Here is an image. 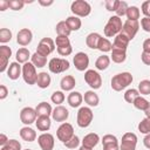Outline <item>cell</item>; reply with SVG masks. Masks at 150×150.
Instances as JSON below:
<instances>
[{
  "instance_id": "6da1fadb",
  "label": "cell",
  "mask_w": 150,
  "mask_h": 150,
  "mask_svg": "<svg viewBox=\"0 0 150 150\" xmlns=\"http://www.w3.org/2000/svg\"><path fill=\"white\" fill-rule=\"evenodd\" d=\"M134 77L129 71H123V73H118L115 76H112L111 79V88L115 91H121L123 89H125L129 84H131Z\"/></svg>"
},
{
  "instance_id": "7a4b0ae2",
  "label": "cell",
  "mask_w": 150,
  "mask_h": 150,
  "mask_svg": "<svg viewBox=\"0 0 150 150\" xmlns=\"http://www.w3.org/2000/svg\"><path fill=\"white\" fill-rule=\"evenodd\" d=\"M123 27L122 19L117 15H112L109 18L107 25L104 26V35L107 38H115L117 34L121 33Z\"/></svg>"
},
{
  "instance_id": "3957f363",
  "label": "cell",
  "mask_w": 150,
  "mask_h": 150,
  "mask_svg": "<svg viewBox=\"0 0 150 150\" xmlns=\"http://www.w3.org/2000/svg\"><path fill=\"white\" fill-rule=\"evenodd\" d=\"M70 11L75 16L84 18L90 14L91 6L89 5V2H87L84 0H75L70 6Z\"/></svg>"
},
{
  "instance_id": "277c9868",
  "label": "cell",
  "mask_w": 150,
  "mask_h": 150,
  "mask_svg": "<svg viewBox=\"0 0 150 150\" xmlns=\"http://www.w3.org/2000/svg\"><path fill=\"white\" fill-rule=\"evenodd\" d=\"M94 118V114L93 110L89 107H81L77 111V125L80 128H87L91 124Z\"/></svg>"
},
{
  "instance_id": "5b68a950",
  "label": "cell",
  "mask_w": 150,
  "mask_h": 150,
  "mask_svg": "<svg viewBox=\"0 0 150 150\" xmlns=\"http://www.w3.org/2000/svg\"><path fill=\"white\" fill-rule=\"evenodd\" d=\"M70 67V63L67 59L61 57H53L48 62V68L53 74H60L66 70H68Z\"/></svg>"
},
{
  "instance_id": "8992f818",
  "label": "cell",
  "mask_w": 150,
  "mask_h": 150,
  "mask_svg": "<svg viewBox=\"0 0 150 150\" xmlns=\"http://www.w3.org/2000/svg\"><path fill=\"white\" fill-rule=\"evenodd\" d=\"M22 77H23V81L29 86H33L36 83V80H38L36 67L32 62H27L22 66Z\"/></svg>"
},
{
  "instance_id": "52a82bcc",
  "label": "cell",
  "mask_w": 150,
  "mask_h": 150,
  "mask_svg": "<svg viewBox=\"0 0 150 150\" xmlns=\"http://www.w3.org/2000/svg\"><path fill=\"white\" fill-rule=\"evenodd\" d=\"M84 81H86V83H87L93 90H96V89L101 88V86H102V77H101V75H100L96 70H94V69H88V70H86V73H84Z\"/></svg>"
},
{
  "instance_id": "ba28073f",
  "label": "cell",
  "mask_w": 150,
  "mask_h": 150,
  "mask_svg": "<svg viewBox=\"0 0 150 150\" xmlns=\"http://www.w3.org/2000/svg\"><path fill=\"white\" fill-rule=\"evenodd\" d=\"M74 128L70 123L68 122H63L56 130V137L59 141H61L62 143L68 142L73 136H74Z\"/></svg>"
},
{
  "instance_id": "9c48e42d",
  "label": "cell",
  "mask_w": 150,
  "mask_h": 150,
  "mask_svg": "<svg viewBox=\"0 0 150 150\" xmlns=\"http://www.w3.org/2000/svg\"><path fill=\"white\" fill-rule=\"evenodd\" d=\"M55 50V41L52 40L50 38H43L40 40L38 48H36V53L43 55V56H48L49 54H52Z\"/></svg>"
},
{
  "instance_id": "30bf717a",
  "label": "cell",
  "mask_w": 150,
  "mask_h": 150,
  "mask_svg": "<svg viewBox=\"0 0 150 150\" xmlns=\"http://www.w3.org/2000/svg\"><path fill=\"white\" fill-rule=\"evenodd\" d=\"M137 145V136L134 132H125L122 136V141L120 144V150H136Z\"/></svg>"
},
{
  "instance_id": "8fae6325",
  "label": "cell",
  "mask_w": 150,
  "mask_h": 150,
  "mask_svg": "<svg viewBox=\"0 0 150 150\" xmlns=\"http://www.w3.org/2000/svg\"><path fill=\"white\" fill-rule=\"evenodd\" d=\"M138 28H139V23H138V21L127 20V21L123 23V27H122L121 33H122L124 36H127L129 40H132V39L135 38V35L137 34Z\"/></svg>"
},
{
  "instance_id": "7c38bea8",
  "label": "cell",
  "mask_w": 150,
  "mask_h": 150,
  "mask_svg": "<svg viewBox=\"0 0 150 150\" xmlns=\"http://www.w3.org/2000/svg\"><path fill=\"white\" fill-rule=\"evenodd\" d=\"M38 118V114L36 110L32 107H25L23 109H21L20 111V120L23 124L29 125L32 123H34Z\"/></svg>"
},
{
  "instance_id": "4fadbf2b",
  "label": "cell",
  "mask_w": 150,
  "mask_h": 150,
  "mask_svg": "<svg viewBox=\"0 0 150 150\" xmlns=\"http://www.w3.org/2000/svg\"><path fill=\"white\" fill-rule=\"evenodd\" d=\"M38 143L41 150H53L55 145V138L49 132H43L38 137Z\"/></svg>"
},
{
  "instance_id": "5bb4252c",
  "label": "cell",
  "mask_w": 150,
  "mask_h": 150,
  "mask_svg": "<svg viewBox=\"0 0 150 150\" xmlns=\"http://www.w3.org/2000/svg\"><path fill=\"white\" fill-rule=\"evenodd\" d=\"M73 62H74L75 68L79 71H84V70H87V68L89 66V56L83 52H79L73 57Z\"/></svg>"
},
{
  "instance_id": "9a60e30c",
  "label": "cell",
  "mask_w": 150,
  "mask_h": 150,
  "mask_svg": "<svg viewBox=\"0 0 150 150\" xmlns=\"http://www.w3.org/2000/svg\"><path fill=\"white\" fill-rule=\"evenodd\" d=\"M101 142L103 145V150H120L118 139L116 136H114L111 134L104 135Z\"/></svg>"
},
{
  "instance_id": "2e32d148",
  "label": "cell",
  "mask_w": 150,
  "mask_h": 150,
  "mask_svg": "<svg viewBox=\"0 0 150 150\" xmlns=\"http://www.w3.org/2000/svg\"><path fill=\"white\" fill-rule=\"evenodd\" d=\"M32 40H33V33L28 28H22L16 34V42L22 47L28 46L32 42Z\"/></svg>"
},
{
  "instance_id": "e0dca14e",
  "label": "cell",
  "mask_w": 150,
  "mask_h": 150,
  "mask_svg": "<svg viewBox=\"0 0 150 150\" xmlns=\"http://www.w3.org/2000/svg\"><path fill=\"white\" fill-rule=\"evenodd\" d=\"M52 117L54 121L56 122H64L68 117H69V111L66 107L63 105H56L54 109H53V114H52Z\"/></svg>"
},
{
  "instance_id": "ac0fdd59",
  "label": "cell",
  "mask_w": 150,
  "mask_h": 150,
  "mask_svg": "<svg viewBox=\"0 0 150 150\" xmlns=\"http://www.w3.org/2000/svg\"><path fill=\"white\" fill-rule=\"evenodd\" d=\"M75 86H76V81L73 75H66L61 79L60 87L62 91H71L75 88Z\"/></svg>"
},
{
  "instance_id": "d6986e66",
  "label": "cell",
  "mask_w": 150,
  "mask_h": 150,
  "mask_svg": "<svg viewBox=\"0 0 150 150\" xmlns=\"http://www.w3.org/2000/svg\"><path fill=\"white\" fill-rule=\"evenodd\" d=\"M20 75H22V68H21L20 63H19V62H12V63L8 66L7 76H8L11 80H18Z\"/></svg>"
},
{
  "instance_id": "ffe728a7",
  "label": "cell",
  "mask_w": 150,
  "mask_h": 150,
  "mask_svg": "<svg viewBox=\"0 0 150 150\" xmlns=\"http://www.w3.org/2000/svg\"><path fill=\"white\" fill-rule=\"evenodd\" d=\"M130 40L124 36L122 33L117 34L114 39V42H112V48H116V49H123V50H127V47L129 45Z\"/></svg>"
},
{
  "instance_id": "44dd1931",
  "label": "cell",
  "mask_w": 150,
  "mask_h": 150,
  "mask_svg": "<svg viewBox=\"0 0 150 150\" xmlns=\"http://www.w3.org/2000/svg\"><path fill=\"white\" fill-rule=\"evenodd\" d=\"M82 101H83V96H82V94L79 93V91H70V94H69L68 97H67V102H68V104H69L71 108H77V107H80L81 103H82Z\"/></svg>"
},
{
  "instance_id": "7402d4cb",
  "label": "cell",
  "mask_w": 150,
  "mask_h": 150,
  "mask_svg": "<svg viewBox=\"0 0 150 150\" xmlns=\"http://www.w3.org/2000/svg\"><path fill=\"white\" fill-rule=\"evenodd\" d=\"M98 142H100V136H98L97 134H95V132H90V134H87V135L83 137V139H82V145L93 149L94 146H96V145L98 144Z\"/></svg>"
},
{
  "instance_id": "603a6c76",
  "label": "cell",
  "mask_w": 150,
  "mask_h": 150,
  "mask_svg": "<svg viewBox=\"0 0 150 150\" xmlns=\"http://www.w3.org/2000/svg\"><path fill=\"white\" fill-rule=\"evenodd\" d=\"M50 82H52V79H50V75L47 73V71H41L38 74V80H36V84L39 88L41 89H46L50 86Z\"/></svg>"
},
{
  "instance_id": "cb8c5ba5",
  "label": "cell",
  "mask_w": 150,
  "mask_h": 150,
  "mask_svg": "<svg viewBox=\"0 0 150 150\" xmlns=\"http://www.w3.org/2000/svg\"><path fill=\"white\" fill-rule=\"evenodd\" d=\"M83 100H84V102L89 107H97L98 103H100V97H98V95L94 90L86 91L84 93V96H83Z\"/></svg>"
},
{
  "instance_id": "d4e9b609",
  "label": "cell",
  "mask_w": 150,
  "mask_h": 150,
  "mask_svg": "<svg viewBox=\"0 0 150 150\" xmlns=\"http://www.w3.org/2000/svg\"><path fill=\"white\" fill-rule=\"evenodd\" d=\"M35 125H36L38 130H40V131H48L50 129L52 122L48 116H38V118L35 121Z\"/></svg>"
},
{
  "instance_id": "484cf974",
  "label": "cell",
  "mask_w": 150,
  "mask_h": 150,
  "mask_svg": "<svg viewBox=\"0 0 150 150\" xmlns=\"http://www.w3.org/2000/svg\"><path fill=\"white\" fill-rule=\"evenodd\" d=\"M101 39H102V36L98 33H90L86 38V45L91 49H97Z\"/></svg>"
},
{
  "instance_id": "4316f807",
  "label": "cell",
  "mask_w": 150,
  "mask_h": 150,
  "mask_svg": "<svg viewBox=\"0 0 150 150\" xmlns=\"http://www.w3.org/2000/svg\"><path fill=\"white\" fill-rule=\"evenodd\" d=\"M20 137L26 142H34L36 138V132L29 127H23L20 129Z\"/></svg>"
},
{
  "instance_id": "83f0119b",
  "label": "cell",
  "mask_w": 150,
  "mask_h": 150,
  "mask_svg": "<svg viewBox=\"0 0 150 150\" xmlns=\"http://www.w3.org/2000/svg\"><path fill=\"white\" fill-rule=\"evenodd\" d=\"M35 110H36L38 116H48V117H49V116L53 114L52 105H50L49 103H47V102H40V103L36 105Z\"/></svg>"
},
{
  "instance_id": "f1b7e54d",
  "label": "cell",
  "mask_w": 150,
  "mask_h": 150,
  "mask_svg": "<svg viewBox=\"0 0 150 150\" xmlns=\"http://www.w3.org/2000/svg\"><path fill=\"white\" fill-rule=\"evenodd\" d=\"M127 59V50L112 48L111 50V60L115 63H123Z\"/></svg>"
},
{
  "instance_id": "f546056e",
  "label": "cell",
  "mask_w": 150,
  "mask_h": 150,
  "mask_svg": "<svg viewBox=\"0 0 150 150\" xmlns=\"http://www.w3.org/2000/svg\"><path fill=\"white\" fill-rule=\"evenodd\" d=\"M15 57H16V62L25 64V63L28 62V59L32 57V55H30V53H29V50H28L27 48L22 47V48L18 49V52H16V54H15Z\"/></svg>"
},
{
  "instance_id": "4dcf8cb0",
  "label": "cell",
  "mask_w": 150,
  "mask_h": 150,
  "mask_svg": "<svg viewBox=\"0 0 150 150\" xmlns=\"http://www.w3.org/2000/svg\"><path fill=\"white\" fill-rule=\"evenodd\" d=\"M66 22L68 25V27L70 28V30H79L82 26V22H81V19L79 16H75V15H71V16H68L66 19Z\"/></svg>"
},
{
  "instance_id": "1f68e13d",
  "label": "cell",
  "mask_w": 150,
  "mask_h": 150,
  "mask_svg": "<svg viewBox=\"0 0 150 150\" xmlns=\"http://www.w3.org/2000/svg\"><path fill=\"white\" fill-rule=\"evenodd\" d=\"M110 64V57L108 55H101L97 57V60L95 61V67L98 70H105Z\"/></svg>"
},
{
  "instance_id": "d6a6232c",
  "label": "cell",
  "mask_w": 150,
  "mask_h": 150,
  "mask_svg": "<svg viewBox=\"0 0 150 150\" xmlns=\"http://www.w3.org/2000/svg\"><path fill=\"white\" fill-rule=\"evenodd\" d=\"M55 32H56L57 35H62V36H69L70 33H71V30L68 27V25H67L66 21L57 22L56 26H55Z\"/></svg>"
},
{
  "instance_id": "836d02e7",
  "label": "cell",
  "mask_w": 150,
  "mask_h": 150,
  "mask_svg": "<svg viewBox=\"0 0 150 150\" xmlns=\"http://www.w3.org/2000/svg\"><path fill=\"white\" fill-rule=\"evenodd\" d=\"M30 60H32V63L36 68H42V67H45L47 64V57L41 55V54H39V53H36V52L32 55Z\"/></svg>"
},
{
  "instance_id": "e575fe53",
  "label": "cell",
  "mask_w": 150,
  "mask_h": 150,
  "mask_svg": "<svg viewBox=\"0 0 150 150\" xmlns=\"http://www.w3.org/2000/svg\"><path fill=\"white\" fill-rule=\"evenodd\" d=\"M134 107L136 108V109H138V110H142V111H145L146 110V108L149 107V104H150V102L145 98V97H143V96H138L135 101H134Z\"/></svg>"
},
{
  "instance_id": "d590c367",
  "label": "cell",
  "mask_w": 150,
  "mask_h": 150,
  "mask_svg": "<svg viewBox=\"0 0 150 150\" xmlns=\"http://www.w3.org/2000/svg\"><path fill=\"white\" fill-rule=\"evenodd\" d=\"M127 18L128 20H132V21H138L139 19V15H141V12L138 9V7L136 6H129L128 11H127Z\"/></svg>"
},
{
  "instance_id": "8d00e7d4",
  "label": "cell",
  "mask_w": 150,
  "mask_h": 150,
  "mask_svg": "<svg viewBox=\"0 0 150 150\" xmlns=\"http://www.w3.org/2000/svg\"><path fill=\"white\" fill-rule=\"evenodd\" d=\"M139 96V91L138 89H135V88H131V89H128L125 93H124V100L125 102L128 103H134V101Z\"/></svg>"
},
{
  "instance_id": "74e56055",
  "label": "cell",
  "mask_w": 150,
  "mask_h": 150,
  "mask_svg": "<svg viewBox=\"0 0 150 150\" xmlns=\"http://www.w3.org/2000/svg\"><path fill=\"white\" fill-rule=\"evenodd\" d=\"M98 50H101L102 53H108L112 50V43L107 39V38H102L100 43H98Z\"/></svg>"
},
{
  "instance_id": "f35d334b",
  "label": "cell",
  "mask_w": 150,
  "mask_h": 150,
  "mask_svg": "<svg viewBox=\"0 0 150 150\" xmlns=\"http://www.w3.org/2000/svg\"><path fill=\"white\" fill-rule=\"evenodd\" d=\"M64 98H66V96H64V94H63L62 90H56V91H54V93L52 94V96H50L52 102L55 103L56 105H61V103H63Z\"/></svg>"
},
{
  "instance_id": "ab89813d",
  "label": "cell",
  "mask_w": 150,
  "mask_h": 150,
  "mask_svg": "<svg viewBox=\"0 0 150 150\" xmlns=\"http://www.w3.org/2000/svg\"><path fill=\"white\" fill-rule=\"evenodd\" d=\"M138 91L141 95H150V80H142L138 83Z\"/></svg>"
},
{
  "instance_id": "60d3db41",
  "label": "cell",
  "mask_w": 150,
  "mask_h": 150,
  "mask_svg": "<svg viewBox=\"0 0 150 150\" xmlns=\"http://www.w3.org/2000/svg\"><path fill=\"white\" fill-rule=\"evenodd\" d=\"M138 130H139L142 134H144V135L150 134V118H149V117L143 118V120L138 123Z\"/></svg>"
},
{
  "instance_id": "b9f144b4",
  "label": "cell",
  "mask_w": 150,
  "mask_h": 150,
  "mask_svg": "<svg viewBox=\"0 0 150 150\" xmlns=\"http://www.w3.org/2000/svg\"><path fill=\"white\" fill-rule=\"evenodd\" d=\"M0 150H21V143L16 139H9L8 143L1 146Z\"/></svg>"
},
{
  "instance_id": "7bdbcfd3",
  "label": "cell",
  "mask_w": 150,
  "mask_h": 150,
  "mask_svg": "<svg viewBox=\"0 0 150 150\" xmlns=\"http://www.w3.org/2000/svg\"><path fill=\"white\" fill-rule=\"evenodd\" d=\"M55 45L56 48H61V47H67L70 46V40L68 36H62V35H57L55 39Z\"/></svg>"
},
{
  "instance_id": "ee69618b",
  "label": "cell",
  "mask_w": 150,
  "mask_h": 150,
  "mask_svg": "<svg viewBox=\"0 0 150 150\" xmlns=\"http://www.w3.org/2000/svg\"><path fill=\"white\" fill-rule=\"evenodd\" d=\"M12 40V32L8 28H1L0 29V42L6 43Z\"/></svg>"
},
{
  "instance_id": "f6af8a7d",
  "label": "cell",
  "mask_w": 150,
  "mask_h": 150,
  "mask_svg": "<svg viewBox=\"0 0 150 150\" xmlns=\"http://www.w3.org/2000/svg\"><path fill=\"white\" fill-rule=\"evenodd\" d=\"M8 5L12 11H20L23 8L25 1L23 0H8Z\"/></svg>"
},
{
  "instance_id": "bcb514c9",
  "label": "cell",
  "mask_w": 150,
  "mask_h": 150,
  "mask_svg": "<svg viewBox=\"0 0 150 150\" xmlns=\"http://www.w3.org/2000/svg\"><path fill=\"white\" fill-rule=\"evenodd\" d=\"M128 8H129V6H128V4L125 2V1H120V4H118V6H117V9L115 11V13H116V15L117 16H123V15H125L127 14V11H128Z\"/></svg>"
},
{
  "instance_id": "7dc6e473",
  "label": "cell",
  "mask_w": 150,
  "mask_h": 150,
  "mask_svg": "<svg viewBox=\"0 0 150 150\" xmlns=\"http://www.w3.org/2000/svg\"><path fill=\"white\" fill-rule=\"evenodd\" d=\"M63 144H64V146L68 148V149H75V148H77L79 144H80V138H79L76 135H74L68 142H66V143H63Z\"/></svg>"
},
{
  "instance_id": "c3c4849f",
  "label": "cell",
  "mask_w": 150,
  "mask_h": 150,
  "mask_svg": "<svg viewBox=\"0 0 150 150\" xmlns=\"http://www.w3.org/2000/svg\"><path fill=\"white\" fill-rule=\"evenodd\" d=\"M118 4H120V1H118V0H107V1L104 2L105 8H107L109 12H115V11L117 9Z\"/></svg>"
},
{
  "instance_id": "681fc988",
  "label": "cell",
  "mask_w": 150,
  "mask_h": 150,
  "mask_svg": "<svg viewBox=\"0 0 150 150\" xmlns=\"http://www.w3.org/2000/svg\"><path fill=\"white\" fill-rule=\"evenodd\" d=\"M57 49V53L61 55V56H68L73 53V47L71 45L70 46H67V47H61V48H56Z\"/></svg>"
},
{
  "instance_id": "f907efd6",
  "label": "cell",
  "mask_w": 150,
  "mask_h": 150,
  "mask_svg": "<svg viewBox=\"0 0 150 150\" xmlns=\"http://www.w3.org/2000/svg\"><path fill=\"white\" fill-rule=\"evenodd\" d=\"M0 55H1V56H5V57H7V59H9V57L12 56V49H11L8 46L2 45V46H0Z\"/></svg>"
},
{
  "instance_id": "816d5d0a",
  "label": "cell",
  "mask_w": 150,
  "mask_h": 150,
  "mask_svg": "<svg viewBox=\"0 0 150 150\" xmlns=\"http://www.w3.org/2000/svg\"><path fill=\"white\" fill-rule=\"evenodd\" d=\"M141 26H142L143 30L150 33V18H146V16L142 18V20H141Z\"/></svg>"
},
{
  "instance_id": "f5cc1de1",
  "label": "cell",
  "mask_w": 150,
  "mask_h": 150,
  "mask_svg": "<svg viewBox=\"0 0 150 150\" xmlns=\"http://www.w3.org/2000/svg\"><path fill=\"white\" fill-rule=\"evenodd\" d=\"M142 13L146 16V18H150V0H148V1H144L143 4H142Z\"/></svg>"
},
{
  "instance_id": "db71d44e",
  "label": "cell",
  "mask_w": 150,
  "mask_h": 150,
  "mask_svg": "<svg viewBox=\"0 0 150 150\" xmlns=\"http://www.w3.org/2000/svg\"><path fill=\"white\" fill-rule=\"evenodd\" d=\"M141 59H142V62L146 66H150V53H146V52H142L141 54Z\"/></svg>"
},
{
  "instance_id": "11a10c76",
  "label": "cell",
  "mask_w": 150,
  "mask_h": 150,
  "mask_svg": "<svg viewBox=\"0 0 150 150\" xmlns=\"http://www.w3.org/2000/svg\"><path fill=\"white\" fill-rule=\"evenodd\" d=\"M8 95V89L5 84H1L0 86V100H5Z\"/></svg>"
},
{
  "instance_id": "9f6ffc18",
  "label": "cell",
  "mask_w": 150,
  "mask_h": 150,
  "mask_svg": "<svg viewBox=\"0 0 150 150\" xmlns=\"http://www.w3.org/2000/svg\"><path fill=\"white\" fill-rule=\"evenodd\" d=\"M142 47H143V52L150 53V39H146V40H144V42H143Z\"/></svg>"
},
{
  "instance_id": "6f0895ef",
  "label": "cell",
  "mask_w": 150,
  "mask_h": 150,
  "mask_svg": "<svg viewBox=\"0 0 150 150\" xmlns=\"http://www.w3.org/2000/svg\"><path fill=\"white\" fill-rule=\"evenodd\" d=\"M7 8H9L8 0H0V11L4 12V11H6Z\"/></svg>"
},
{
  "instance_id": "680465c9",
  "label": "cell",
  "mask_w": 150,
  "mask_h": 150,
  "mask_svg": "<svg viewBox=\"0 0 150 150\" xmlns=\"http://www.w3.org/2000/svg\"><path fill=\"white\" fill-rule=\"evenodd\" d=\"M8 141H9V138H8L5 134H0V145H1V146L6 145V144L8 143Z\"/></svg>"
},
{
  "instance_id": "91938a15",
  "label": "cell",
  "mask_w": 150,
  "mask_h": 150,
  "mask_svg": "<svg viewBox=\"0 0 150 150\" xmlns=\"http://www.w3.org/2000/svg\"><path fill=\"white\" fill-rule=\"evenodd\" d=\"M143 144H144V146H145L146 149L150 150V134L145 135V137L143 138Z\"/></svg>"
},
{
  "instance_id": "94428289",
  "label": "cell",
  "mask_w": 150,
  "mask_h": 150,
  "mask_svg": "<svg viewBox=\"0 0 150 150\" xmlns=\"http://www.w3.org/2000/svg\"><path fill=\"white\" fill-rule=\"evenodd\" d=\"M41 6H45V7H48V6H52L53 4H54V1L53 0H48V1H45V0H39L38 1Z\"/></svg>"
},
{
  "instance_id": "6125c7cd",
  "label": "cell",
  "mask_w": 150,
  "mask_h": 150,
  "mask_svg": "<svg viewBox=\"0 0 150 150\" xmlns=\"http://www.w3.org/2000/svg\"><path fill=\"white\" fill-rule=\"evenodd\" d=\"M144 114H145V117H149V118H150V104H149V107L146 108V110L144 111Z\"/></svg>"
},
{
  "instance_id": "be15d7a7",
  "label": "cell",
  "mask_w": 150,
  "mask_h": 150,
  "mask_svg": "<svg viewBox=\"0 0 150 150\" xmlns=\"http://www.w3.org/2000/svg\"><path fill=\"white\" fill-rule=\"evenodd\" d=\"M79 150H93L91 148H88V146H84V145H81Z\"/></svg>"
},
{
  "instance_id": "e7e4bbea",
  "label": "cell",
  "mask_w": 150,
  "mask_h": 150,
  "mask_svg": "<svg viewBox=\"0 0 150 150\" xmlns=\"http://www.w3.org/2000/svg\"><path fill=\"white\" fill-rule=\"evenodd\" d=\"M25 150H32V149H25Z\"/></svg>"
}]
</instances>
